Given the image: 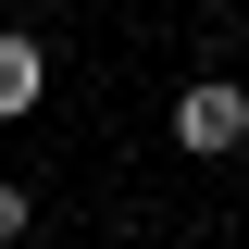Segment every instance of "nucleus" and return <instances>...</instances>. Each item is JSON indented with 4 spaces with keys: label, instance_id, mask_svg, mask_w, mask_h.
Listing matches in <instances>:
<instances>
[{
    "label": "nucleus",
    "instance_id": "1",
    "mask_svg": "<svg viewBox=\"0 0 249 249\" xmlns=\"http://www.w3.org/2000/svg\"><path fill=\"white\" fill-rule=\"evenodd\" d=\"M175 150H187V162H237V150H249V88H237V75H187Z\"/></svg>",
    "mask_w": 249,
    "mask_h": 249
},
{
    "label": "nucleus",
    "instance_id": "3",
    "mask_svg": "<svg viewBox=\"0 0 249 249\" xmlns=\"http://www.w3.org/2000/svg\"><path fill=\"white\" fill-rule=\"evenodd\" d=\"M13 237H25V187L0 175V249H13Z\"/></svg>",
    "mask_w": 249,
    "mask_h": 249
},
{
    "label": "nucleus",
    "instance_id": "2",
    "mask_svg": "<svg viewBox=\"0 0 249 249\" xmlns=\"http://www.w3.org/2000/svg\"><path fill=\"white\" fill-rule=\"evenodd\" d=\"M37 100H50V50H37L25 25H0V124H25Z\"/></svg>",
    "mask_w": 249,
    "mask_h": 249
}]
</instances>
